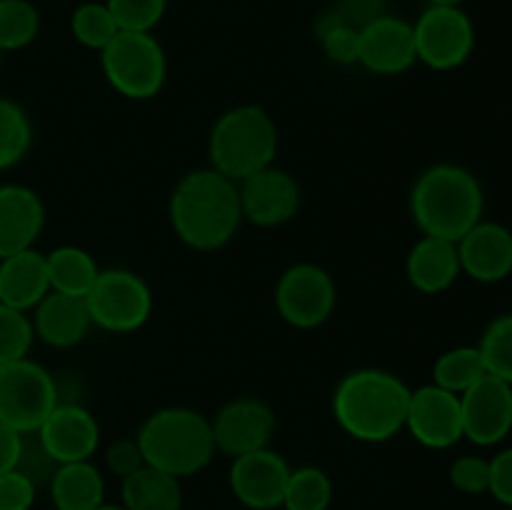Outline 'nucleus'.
<instances>
[{
	"label": "nucleus",
	"instance_id": "27",
	"mask_svg": "<svg viewBox=\"0 0 512 510\" xmlns=\"http://www.w3.org/2000/svg\"><path fill=\"white\" fill-rule=\"evenodd\" d=\"M333 503V480L318 465H300L290 470L285 488V510H328Z\"/></svg>",
	"mask_w": 512,
	"mask_h": 510
},
{
	"label": "nucleus",
	"instance_id": "23",
	"mask_svg": "<svg viewBox=\"0 0 512 510\" xmlns=\"http://www.w3.org/2000/svg\"><path fill=\"white\" fill-rule=\"evenodd\" d=\"M48 490L55 510H95L105 503V478L93 460L60 463Z\"/></svg>",
	"mask_w": 512,
	"mask_h": 510
},
{
	"label": "nucleus",
	"instance_id": "22",
	"mask_svg": "<svg viewBox=\"0 0 512 510\" xmlns=\"http://www.w3.org/2000/svg\"><path fill=\"white\" fill-rule=\"evenodd\" d=\"M50 293L48 263L38 248L0 258V303L30 313Z\"/></svg>",
	"mask_w": 512,
	"mask_h": 510
},
{
	"label": "nucleus",
	"instance_id": "2",
	"mask_svg": "<svg viewBox=\"0 0 512 510\" xmlns=\"http://www.w3.org/2000/svg\"><path fill=\"white\" fill-rule=\"evenodd\" d=\"M410 390L390 370L358 368L333 390V418L345 435L360 443H385L405 430Z\"/></svg>",
	"mask_w": 512,
	"mask_h": 510
},
{
	"label": "nucleus",
	"instance_id": "29",
	"mask_svg": "<svg viewBox=\"0 0 512 510\" xmlns=\"http://www.w3.org/2000/svg\"><path fill=\"white\" fill-rule=\"evenodd\" d=\"M315 38L323 48L325 58L335 65H358L360 53V30L345 23L333 8L325 10L315 20Z\"/></svg>",
	"mask_w": 512,
	"mask_h": 510
},
{
	"label": "nucleus",
	"instance_id": "9",
	"mask_svg": "<svg viewBox=\"0 0 512 510\" xmlns=\"http://www.w3.org/2000/svg\"><path fill=\"white\" fill-rule=\"evenodd\" d=\"M335 305L338 288L323 265L295 263L275 283V310L293 328H320L335 313Z\"/></svg>",
	"mask_w": 512,
	"mask_h": 510
},
{
	"label": "nucleus",
	"instance_id": "8",
	"mask_svg": "<svg viewBox=\"0 0 512 510\" xmlns=\"http://www.w3.org/2000/svg\"><path fill=\"white\" fill-rule=\"evenodd\" d=\"M58 403L55 378L30 355L0 365V423L33 435Z\"/></svg>",
	"mask_w": 512,
	"mask_h": 510
},
{
	"label": "nucleus",
	"instance_id": "1",
	"mask_svg": "<svg viewBox=\"0 0 512 510\" xmlns=\"http://www.w3.org/2000/svg\"><path fill=\"white\" fill-rule=\"evenodd\" d=\"M168 218L180 243L188 248L198 253L225 248L243 223L238 183L210 165L190 170L170 193Z\"/></svg>",
	"mask_w": 512,
	"mask_h": 510
},
{
	"label": "nucleus",
	"instance_id": "39",
	"mask_svg": "<svg viewBox=\"0 0 512 510\" xmlns=\"http://www.w3.org/2000/svg\"><path fill=\"white\" fill-rule=\"evenodd\" d=\"M335 13L353 28H365L388 13V0H335Z\"/></svg>",
	"mask_w": 512,
	"mask_h": 510
},
{
	"label": "nucleus",
	"instance_id": "13",
	"mask_svg": "<svg viewBox=\"0 0 512 510\" xmlns=\"http://www.w3.org/2000/svg\"><path fill=\"white\" fill-rule=\"evenodd\" d=\"M405 430L430 450H448L458 445L463 440L460 395L438 388L435 383L410 390Z\"/></svg>",
	"mask_w": 512,
	"mask_h": 510
},
{
	"label": "nucleus",
	"instance_id": "41",
	"mask_svg": "<svg viewBox=\"0 0 512 510\" xmlns=\"http://www.w3.org/2000/svg\"><path fill=\"white\" fill-rule=\"evenodd\" d=\"M25 435L13 430L10 425L0 423V475L15 470L20 463V453H23Z\"/></svg>",
	"mask_w": 512,
	"mask_h": 510
},
{
	"label": "nucleus",
	"instance_id": "36",
	"mask_svg": "<svg viewBox=\"0 0 512 510\" xmlns=\"http://www.w3.org/2000/svg\"><path fill=\"white\" fill-rule=\"evenodd\" d=\"M105 470L115 475L118 480H125L145 465L143 450H140L138 440L135 438H118L105 448Z\"/></svg>",
	"mask_w": 512,
	"mask_h": 510
},
{
	"label": "nucleus",
	"instance_id": "6",
	"mask_svg": "<svg viewBox=\"0 0 512 510\" xmlns=\"http://www.w3.org/2000/svg\"><path fill=\"white\" fill-rule=\"evenodd\" d=\"M100 68L110 88L128 100L155 98L168 78V58L153 33L120 30L100 50Z\"/></svg>",
	"mask_w": 512,
	"mask_h": 510
},
{
	"label": "nucleus",
	"instance_id": "25",
	"mask_svg": "<svg viewBox=\"0 0 512 510\" xmlns=\"http://www.w3.org/2000/svg\"><path fill=\"white\" fill-rule=\"evenodd\" d=\"M45 263H48L50 290L73 298H85L100 273L93 255L78 245H60L50 250L45 253Z\"/></svg>",
	"mask_w": 512,
	"mask_h": 510
},
{
	"label": "nucleus",
	"instance_id": "21",
	"mask_svg": "<svg viewBox=\"0 0 512 510\" xmlns=\"http://www.w3.org/2000/svg\"><path fill=\"white\" fill-rule=\"evenodd\" d=\"M405 275H408V283L420 293H445L463 275L458 245L453 240L423 235L405 258Z\"/></svg>",
	"mask_w": 512,
	"mask_h": 510
},
{
	"label": "nucleus",
	"instance_id": "37",
	"mask_svg": "<svg viewBox=\"0 0 512 510\" xmlns=\"http://www.w3.org/2000/svg\"><path fill=\"white\" fill-rule=\"evenodd\" d=\"M38 485L18 468L0 475V510H30L35 505Z\"/></svg>",
	"mask_w": 512,
	"mask_h": 510
},
{
	"label": "nucleus",
	"instance_id": "30",
	"mask_svg": "<svg viewBox=\"0 0 512 510\" xmlns=\"http://www.w3.org/2000/svg\"><path fill=\"white\" fill-rule=\"evenodd\" d=\"M70 33L83 48L100 53V50L108 48L110 40L120 33V28L105 0L103 3L88 0V3H80L70 15Z\"/></svg>",
	"mask_w": 512,
	"mask_h": 510
},
{
	"label": "nucleus",
	"instance_id": "24",
	"mask_svg": "<svg viewBox=\"0 0 512 510\" xmlns=\"http://www.w3.org/2000/svg\"><path fill=\"white\" fill-rule=\"evenodd\" d=\"M120 505L125 510H180L183 485L175 475L163 473L153 465H143L120 480Z\"/></svg>",
	"mask_w": 512,
	"mask_h": 510
},
{
	"label": "nucleus",
	"instance_id": "35",
	"mask_svg": "<svg viewBox=\"0 0 512 510\" xmlns=\"http://www.w3.org/2000/svg\"><path fill=\"white\" fill-rule=\"evenodd\" d=\"M450 485L465 495H483L490 488V458L483 455H460L448 470Z\"/></svg>",
	"mask_w": 512,
	"mask_h": 510
},
{
	"label": "nucleus",
	"instance_id": "40",
	"mask_svg": "<svg viewBox=\"0 0 512 510\" xmlns=\"http://www.w3.org/2000/svg\"><path fill=\"white\" fill-rule=\"evenodd\" d=\"M488 493L505 508H512V445L498 450L490 458V488Z\"/></svg>",
	"mask_w": 512,
	"mask_h": 510
},
{
	"label": "nucleus",
	"instance_id": "28",
	"mask_svg": "<svg viewBox=\"0 0 512 510\" xmlns=\"http://www.w3.org/2000/svg\"><path fill=\"white\" fill-rule=\"evenodd\" d=\"M33 145V123L15 100L0 98V173L15 168Z\"/></svg>",
	"mask_w": 512,
	"mask_h": 510
},
{
	"label": "nucleus",
	"instance_id": "12",
	"mask_svg": "<svg viewBox=\"0 0 512 510\" xmlns=\"http://www.w3.org/2000/svg\"><path fill=\"white\" fill-rule=\"evenodd\" d=\"M290 470L288 460L273 448L238 455L228 470L230 493L248 510L283 508Z\"/></svg>",
	"mask_w": 512,
	"mask_h": 510
},
{
	"label": "nucleus",
	"instance_id": "17",
	"mask_svg": "<svg viewBox=\"0 0 512 510\" xmlns=\"http://www.w3.org/2000/svg\"><path fill=\"white\" fill-rule=\"evenodd\" d=\"M418 63L413 23L385 13L360 28L358 65L373 75H400Z\"/></svg>",
	"mask_w": 512,
	"mask_h": 510
},
{
	"label": "nucleus",
	"instance_id": "11",
	"mask_svg": "<svg viewBox=\"0 0 512 510\" xmlns=\"http://www.w3.org/2000/svg\"><path fill=\"white\" fill-rule=\"evenodd\" d=\"M215 450L228 458L255 453L270 448L278 420L275 410L255 395H240L220 405L218 413L210 418Z\"/></svg>",
	"mask_w": 512,
	"mask_h": 510
},
{
	"label": "nucleus",
	"instance_id": "7",
	"mask_svg": "<svg viewBox=\"0 0 512 510\" xmlns=\"http://www.w3.org/2000/svg\"><path fill=\"white\" fill-rule=\"evenodd\" d=\"M85 305L95 328L113 335L135 333L153 315V290L133 270L108 268L98 273Z\"/></svg>",
	"mask_w": 512,
	"mask_h": 510
},
{
	"label": "nucleus",
	"instance_id": "15",
	"mask_svg": "<svg viewBox=\"0 0 512 510\" xmlns=\"http://www.w3.org/2000/svg\"><path fill=\"white\" fill-rule=\"evenodd\" d=\"M238 195L243 220L258 228H280L290 223L298 215L303 200L298 180L275 165L238 183Z\"/></svg>",
	"mask_w": 512,
	"mask_h": 510
},
{
	"label": "nucleus",
	"instance_id": "32",
	"mask_svg": "<svg viewBox=\"0 0 512 510\" xmlns=\"http://www.w3.org/2000/svg\"><path fill=\"white\" fill-rule=\"evenodd\" d=\"M478 350L488 375L512 385V313H500L485 325Z\"/></svg>",
	"mask_w": 512,
	"mask_h": 510
},
{
	"label": "nucleus",
	"instance_id": "43",
	"mask_svg": "<svg viewBox=\"0 0 512 510\" xmlns=\"http://www.w3.org/2000/svg\"><path fill=\"white\" fill-rule=\"evenodd\" d=\"M95 510H125L123 508V505H113V503H103V505H100V508H95Z\"/></svg>",
	"mask_w": 512,
	"mask_h": 510
},
{
	"label": "nucleus",
	"instance_id": "10",
	"mask_svg": "<svg viewBox=\"0 0 512 510\" xmlns=\"http://www.w3.org/2000/svg\"><path fill=\"white\" fill-rule=\"evenodd\" d=\"M418 63L433 70H455L475 50V25L463 8L428 5L413 23Z\"/></svg>",
	"mask_w": 512,
	"mask_h": 510
},
{
	"label": "nucleus",
	"instance_id": "38",
	"mask_svg": "<svg viewBox=\"0 0 512 510\" xmlns=\"http://www.w3.org/2000/svg\"><path fill=\"white\" fill-rule=\"evenodd\" d=\"M55 468H58V463H55L53 458H50L48 450L40 445L38 435H25V443H23V453H20V463H18V470L20 473L28 475L30 480H33L35 485H48L50 478H53Z\"/></svg>",
	"mask_w": 512,
	"mask_h": 510
},
{
	"label": "nucleus",
	"instance_id": "14",
	"mask_svg": "<svg viewBox=\"0 0 512 510\" xmlns=\"http://www.w3.org/2000/svg\"><path fill=\"white\" fill-rule=\"evenodd\" d=\"M463 438L480 448L500 445L512 433V385L495 375H483L460 395Z\"/></svg>",
	"mask_w": 512,
	"mask_h": 510
},
{
	"label": "nucleus",
	"instance_id": "33",
	"mask_svg": "<svg viewBox=\"0 0 512 510\" xmlns=\"http://www.w3.org/2000/svg\"><path fill=\"white\" fill-rule=\"evenodd\" d=\"M35 343L30 313L0 303V365L28 358Z\"/></svg>",
	"mask_w": 512,
	"mask_h": 510
},
{
	"label": "nucleus",
	"instance_id": "44",
	"mask_svg": "<svg viewBox=\"0 0 512 510\" xmlns=\"http://www.w3.org/2000/svg\"><path fill=\"white\" fill-rule=\"evenodd\" d=\"M0 63H3V53H0Z\"/></svg>",
	"mask_w": 512,
	"mask_h": 510
},
{
	"label": "nucleus",
	"instance_id": "3",
	"mask_svg": "<svg viewBox=\"0 0 512 510\" xmlns=\"http://www.w3.org/2000/svg\"><path fill=\"white\" fill-rule=\"evenodd\" d=\"M410 218L423 235L458 243L483 220L485 193L468 168L435 163L415 178L410 188Z\"/></svg>",
	"mask_w": 512,
	"mask_h": 510
},
{
	"label": "nucleus",
	"instance_id": "18",
	"mask_svg": "<svg viewBox=\"0 0 512 510\" xmlns=\"http://www.w3.org/2000/svg\"><path fill=\"white\" fill-rule=\"evenodd\" d=\"M460 270L475 283L493 285L512 275V230L495 220H480L458 240Z\"/></svg>",
	"mask_w": 512,
	"mask_h": 510
},
{
	"label": "nucleus",
	"instance_id": "31",
	"mask_svg": "<svg viewBox=\"0 0 512 510\" xmlns=\"http://www.w3.org/2000/svg\"><path fill=\"white\" fill-rule=\"evenodd\" d=\"M38 33L40 10L30 0H0V53L28 48Z\"/></svg>",
	"mask_w": 512,
	"mask_h": 510
},
{
	"label": "nucleus",
	"instance_id": "5",
	"mask_svg": "<svg viewBox=\"0 0 512 510\" xmlns=\"http://www.w3.org/2000/svg\"><path fill=\"white\" fill-rule=\"evenodd\" d=\"M278 125L260 105H235L218 115L208 135L210 168L233 183L275 165Z\"/></svg>",
	"mask_w": 512,
	"mask_h": 510
},
{
	"label": "nucleus",
	"instance_id": "19",
	"mask_svg": "<svg viewBox=\"0 0 512 510\" xmlns=\"http://www.w3.org/2000/svg\"><path fill=\"white\" fill-rule=\"evenodd\" d=\"M45 228V205L33 188L0 185V258L35 248Z\"/></svg>",
	"mask_w": 512,
	"mask_h": 510
},
{
	"label": "nucleus",
	"instance_id": "20",
	"mask_svg": "<svg viewBox=\"0 0 512 510\" xmlns=\"http://www.w3.org/2000/svg\"><path fill=\"white\" fill-rule=\"evenodd\" d=\"M30 320H33L35 340L60 350L83 343L93 328L85 298H73L53 290L30 310Z\"/></svg>",
	"mask_w": 512,
	"mask_h": 510
},
{
	"label": "nucleus",
	"instance_id": "26",
	"mask_svg": "<svg viewBox=\"0 0 512 510\" xmlns=\"http://www.w3.org/2000/svg\"><path fill=\"white\" fill-rule=\"evenodd\" d=\"M483 375H488V370H485L478 345L450 348L440 353L433 363V383L455 395H463L465 390L473 388Z\"/></svg>",
	"mask_w": 512,
	"mask_h": 510
},
{
	"label": "nucleus",
	"instance_id": "4",
	"mask_svg": "<svg viewBox=\"0 0 512 510\" xmlns=\"http://www.w3.org/2000/svg\"><path fill=\"white\" fill-rule=\"evenodd\" d=\"M135 440L143 450L145 465H153L175 478L198 475L218 453L210 418L183 405L150 413L135 433Z\"/></svg>",
	"mask_w": 512,
	"mask_h": 510
},
{
	"label": "nucleus",
	"instance_id": "34",
	"mask_svg": "<svg viewBox=\"0 0 512 510\" xmlns=\"http://www.w3.org/2000/svg\"><path fill=\"white\" fill-rule=\"evenodd\" d=\"M120 30L153 33L168 10V0H105Z\"/></svg>",
	"mask_w": 512,
	"mask_h": 510
},
{
	"label": "nucleus",
	"instance_id": "16",
	"mask_svg": "<svg viewBox=\"0 0 512 510\" xmlns=\"http://www.w3.org/2000/svg\"><path fill=\"white\" fill-rule=\"evenodd\" d=\"M35 435L58 465L93 460L95 450L100 448L98 420L78 403L55 405Z\"/></svg>",
	"mask_w": 512,
	"mask_h": 510
},
{
	"label": "nucleus",
	"instance_id": "42",
	"mask_svg": "<svg viewBox=\"0 0 512 510\" xmlns=\"http://www.w3.org/2000/svg\"><path fill=\"white\" fill-rule=\"evenodd\" d=\"M430 5H450V8H463L465 0H428Z\"/></svg>",
	"mask_w": 512,
	"mask_h": 510
}]
</instances>
